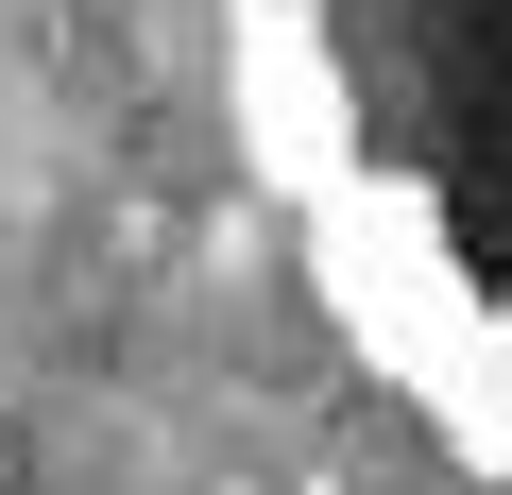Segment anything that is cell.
Segmentation results:
<instances>
[{
  "mask_svg": "<svg viewBox=\"0 0 512 495\" xmlns=\"http://www.w3.org/2000/svg\"><path fill=\"white\" fill-rule=\"evenodd\" d=\"M222 35L342 325L512 478V0H239Z\"/></svg>",
  "mask_w": 512,
  "mask_h": 495,
  "instance_id": "cell-1",
  "label": "cell"
}]
</instances>
